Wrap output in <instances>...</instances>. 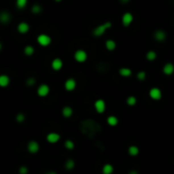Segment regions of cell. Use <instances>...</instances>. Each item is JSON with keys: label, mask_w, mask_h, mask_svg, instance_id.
Wrapping results in <instances>:
<instances>
[{"label": "cell", "mask_w": 174, "mask_h": 174, "mask_svg": "<svg viewBox=\"0 0 174 174\" xmlns=\"http://www.w3.org/2000/svg\"><path fill=\"white\" fill-rule=\"evenodd\" d=\"M111 27H112L111 22H104V24H99V26H97V27L94 28V30H93V36L96 37V38L102 37L105 33H106V31H108Z\"/></svg>", "instance_id": "obj_1"}, {"label": "cell", "mask_w": 174, "mask_h": 174, "mask_svg": "<svg viewBox=\"0 0 174 174\" xmlns=\"http://www.w3.org/2000/svg\"><path fill=\"white\" fill-rule=\"evenodd\" d=\"M37 42L40 46L42 47H48L49 45L52 42V39H51L50 36L46 34H40L38 37H37Z\"/></svg>", "instance_id": "obj_2"}, {"label": "cell", "mask_w": 174, "mask_h": 174, "mask_svg": "<svg viewBox=\"0 0 174 174\" xmlns=\"http://www.w3.org/2000/svg\"><path fill=\"white\" fill-rule=\"evenodd\" d=\"M73 57H74V59H75V61H76V62L82 63V62H85V61L88 59V54H87V52H86L85 50L80 49V50L75 51Z\"/></svg>", "instance_id": "obj_3"}, {"label": "cell", "mask_w": 174, "mask_h": 174, "mask_svg": "<svg viewBox=\"0 0 174 174\" xmlns=\"http://www.w3.org/2000/svg\"><path fill=\"white\" fill-rule=\"evenodd\" d=\"M94 108H95V110H96L97 113H100V114L104 113L105 110H106V103H105L104 100L98 99L95 101Z\"/></svg>", "instance_id": "obj_4"}, {"label": "cell", "mask_w": 174, "mask_h": 174, "mask_svg": "<svg viewBox=\"0 0 174 174\" xmlns=\"http://www.w3.org/2000/svg\"><path fill=\"white\" fill-rule=\"evenodd\" d=\"M132 22H133L132 13H130V12H125V13H123V15L121 17V22L123 24V27L125 28L129 27L132 24Z\"/></svg>", "instance_id": "obj_5"}, {"label": "cell", "mask_w": 174, "mask_h": 174, "mask_svg": "<svg viewBox=\"0 0 174 174\" xmlns=\"http://www.w3.org/2000/svg\"><path fill=\"white\" fill-rule=\"evenodd\" d=\"M149 96L151 97V99L155 100V101H159L162 98V91L159 88H152L149 92Z\"/></svg>", "instance_id": "obj_6"}, {"label": "cell", "mask_w": 174, "mask_h": 174, "mask_svg": "<svg viewBox=\"0 0 174 174\" xmlns=\"http://www.w3.org/2000/svg\"><path fill=\"white\" fill-rule=\"evenodd\" d=\"M49 93H50V88L48 85H45V84L39 86L37 89V94L39 97H46L49 95Z\"/></svg>", "instance_id": "obj_7"}, {"label": "cell", "mask_w": 174, "mask_h": 174, "mask_svg": "<svg viewBox=\"0 0 174 174\" xmlns=\"http://www.w3.org/2000/svg\"><path fill=\"white\" fill-rule=\"evenodd\" d=\"M60 138H61L60 134H59V133H57V132H50V133H48V134H47V136H46V140H47V142H48L49 144L58 143V142L60 140Z\"/></svg>", "instance_id": "obj_8"}, {"label": "cell", "mask_w": 174, "mask_h": 174, "mask_svg": "<svg viewBox=\"0 0 174 174\" xmlns=\"http://www.w3.org/2000/svg\"><path fill=\"white\" fill-rule=\"evenodd\" d=\"M39 150H40V146H39L38 142H36V140L29 142V144H28V151L31 154H36V153L39 152Z\"/></svg>", "instance_id": "obj_9"}, {"label": "cell", "mask_w": 174, "mask_h": 174, "mask_svg": "<svg viewBox=\"0 0 174 174\" xmlns=\"http://www.w3.org/2000/svg\"><path fill=\"white\" fill-rule=\"evenodd\" d=\"M167 38V35L163 30H157L154 33V39L157 42H164Z\"/></svg>", "instance_id": "obj_10"}, {"label": "cell", "mask_w": 174, "mask_h": 174, "mask_svg": "<svg viewBox=\"0 0 174 174\" xmlns=\"http://www.w3.org/2000/svg\"><path fill=\"white\" fill-rule=\"evenodd\" d=\"M64 88H65V90L68 91V92L73 91L76 88V82H75V80H73V78H68V80H66V82H64Z\"/></svg>", "instance_id": "obj_11"}, {"label": "cell", "mask_w": 174, "mask_h": 174, "mask_svg": "<svg viewBox=\"0 0 174 174\" xmlns=\"http://www.w3.org/2000/svg\"><path fill=\"white\" fill-rule=\"evenodd\" d=\"M163 73L165 75H172L174 73V65L172 63L168 62L166 64H164L163 66Z\"/></svg>", "instance_id": "obj_12"}, {"label": "cell", "mask_w": 174, "mask_h": 174, "mask_svg": "<svg viewBox=\"0 0 174 174\" xmlns=\"http://www.w3.org/2000/svg\"><path fill=\"white\" fill-rule=\"evenodd\" d=\"M11 20V14L7 11L0 12V22L1 24H8Z\"/></svg>", "instance_id": "obj_13"}, {"label": "cell", "mask_w": 174, "mask_h": 174, "mask_svg": "<svg viewBox=\"0 0 174 174\" xmlns=\"http://www.w3.org/2000/svg\"><path fill=\"white\" fill-rule=\"evenodd\" d=\"M17 31H18V33H20V34H27L28 32L30 31L29 24H27V22H19L18 26H17Z\"/></svg>", "instance_id": "obj_14"}, {"label": "cell", "mask_w": 174, "mask_h": 174, "mask_svg": "<svg viewBox=\"0 0 174 174\" xmlns=\"http://www.w3.org/2000/svg\"><path fill=\"white\" fill-rule=\"evenodd\" d=\"M10 84V78L6 74H0V88H6Z\"/></svg>", "instance_id": "obj_15"}, {"label": "cell", "mask_w": 174, "mask_h": 174, "mask_svg": "<svg viewBox=\"0 0 174 174\" xmlns=\"http://www.w3.org/2000/svg\"><path fill=\"white\" fill-rule=\"evenodd\" d=\"M63 66V62L60 58H55L53 59L52 63H51V67L53 68L54 70H60Z\"/></svg>", "instance_id": "obj_16"}, {"label": "cell", "mask_w": 174, "mask_h": 174, "mask_svg": "<svg viewBox=\"0 0 174 174\" xmlns=\"http://www.w3.org/2000/svg\"><path fill=\"white\" fill-rule=\"evenodd\" d=\"M118 72L122 77H129V76H131V74H132V70L128 67H121V68H119Z\"/></svg>", "instance_id": "obj_17"}, {"label": "cell", "mask_w": 174, "mask_h": 174, "mask_svg": "<svg viewBox=\"0 0 174 174\" xmlns=\"http://www.w3.org/2000/svg\"><path fill=\"white\" fill-rule=\"evenodd\" d=\"M127 152H128V154H129V156L135 157V156H138V153H140V149H138L136 146L132 145V146H130V147H128Z\"/></svg>", "instance_id": "obj_18"}, {"label": "cell", "mask_w": 174, "mask_h": 174, "mask_svg": "<svg viewBox=\"0 0 174 174\" xmlns=\"http://www.w3.org/2000/svg\"><path fill=\"white\" fill-rule=\"evenodd\" d=\"M73 113V110L71 107L69 106H65V107H63L62 108V115L63 117H65V118H69L70 116L72 115Z\"/></svg>", "instance_id": "obj_19"}, {"label": "cell", "mask_w": 174, "mask_h": 174, "mask_svg": "<svg viewBox=\"0 0 174 174\" xmlns=\"http://www.w3.org/2000/svg\"><path fill=\"white\" fill-rule=\"evenodd\" d=\"M105 47L108 51H114L116 49V42L113 40H107L105 42Z\"/></svg>", "instance_id": "obj_20"}, {"label": "cell", "mask_w": 174, "mask_h": 174, "mask_svg": "<svg viewBox=\"0 0 174 174\" xmlns=\"http://www.w3.org/2000/svg\"><path fill=\"white\" fill-rule=\"evenodd\" d=\"M113 171H114V167L112 166L111 164H109V163L105 164L104 166H103V168H102L103 174H112Z\"/></svg>", "instance_id": "obj_21"}, {"label": "cell", "mask_w": 174, "mask_h": 174, "mask_svg": "<svg viewBox=\"0 0 174 174\" xmlns=\"http://www.w3.org/2000/svg\"><path fill=\"white\" fill-rule=\"evenodd\" d=\"M107 123H108V125H110V126H116L118 124V118L114 115H110L108 118H107Z\"/></svg>", "instance_id": "obj_22"}, {"label": "cell", "mask_w": 174, "mask_h": 174, "mask_svg": "<svg viewBox=\"0 0 174 174\" xmlns=\"http://www.w3.org/2000/svg\"><path fill=\"white\" fill-rule=\"evenodd\" d=\"M146 58H147V60H149V61H154V60H156V58H157V53H156L154 50L148 51L147 55H146Z\"/></svg>", "instance_id": "obj_23"}, {"label": "cell", "mask_w": 174, "mask_h": 174, "mask_svg": "<svg viewBox=\"0 0 174 174\" xmlns=\"http://www.w3.org/2000/svg\"><path fill=\"white\" fill-rule=\"evenodd\" d=\"M34 52H35L34 47L31 46V45H28V46H26L24 49V53L27 56H32L33 54H34Z\"/></svg>", "instance_id": "obj_24"}, {"label": "cell", "mask_w": 174, "mask_h": 174, "mask_svg": "<svg viewBox=\"0 0 174 174\" xmlns=\"http://www.w3.org/2000/svg\"><path fill=\"white\" fill-rule=\"evenodd\" d=\"M28 1H29V0H15V5H16L17 8L22 9V8H24L27 6Z\"/></svg>", "instance_id": "obj_25"}, {"label": "cell", "mask_w": 174, "mask_h": 174, "mask_svg": "<svg viewBox=\"0 0 174 174\" xmlns=\"http://www.w3.org/2000/svg\"><path fill=\"white\" fill-rule=\"evenodd\" d=\"M136 98H135L134 96H129L126 98V104L128 105V106H134L135 104H136Z\"/></svg>", "instance_id": "obj_26"}, {"label": "cell", "mask_w": 174, "mask_h": 174, "mask_svg": "<svg viewBox=\"0 0 174 174\" xmlns=\"http://www.w3.org/2000/svg\"><path fill=\"white\" fill-rule=\"evenodd\" d=\"M32 12L34 13V14H39V13H41L42 10H43V8H42L41 5L39 4H34L33 6H32Z\"/></svg>", "instance_id": "obj_27"}, {"label": "cell", "mask_w": 174, "mask_h": 174, "mask_svg": "<svg viewBox=\"0 0 174 174\" xmlns=\"http://www.w3.org/2000/svg\"><path fill=\"white\" fill-rule=\"evenodd\" d=\"M75 166V162L72 159H68L65 162V168L67 170H72Z\"/></svg>", "instance_id": "obj_28"}, {"label": "cell", "mask_w": 174, "mask_h": 174, "mask_svg": "<svg viewBox=\"0 0 174 174\" xmlns=\"http://www.w3.org/2000/svg\"><path fill=\"white\" fill-rule=\"evenodd\" d=\"M64 147L67 149V150L71 151L74 149V143H73L72 140H66L65 142H64Z\"/></svg>", "instance_id": "obj_29"}, {"label": "cell", "mask_w": 174, "mask_h": 174, "mask_svg": "<svg viewBox=\"0 0 174 174\" xmlns=\"http://www.w3.org/2000/svg\"><path fill=\"white\" fill-rule=\"evenodd\" d=\"M146 77H147V73H146V71H138V72L136 73V78H138V80H140V82L145 80Z\"/></svg>", "instance_id": "obj_30"}, {"label": "cell", "mask_w": 174, "mask_h": 174, "mask_svg": "<svg viewBox=\"0 0 174 174\" xmlns=\"http://www.w3.org/2000/svg\"><path fill=\"white\" fill-rule=\"evenodd\" d=\"M34 85H36V78L34 77H30L27 80V86L28 87H33Z\"/></svg>", "instance_id": "obj_31"}, {"label": "cell", "mask_w": 174, "mask_h": 174, "mask_svg": "<svg viewBox=\"0 0 174 174\" xmlns=\"http://www.w3.org/2000/svg\"><path fill=\"white\" fill-rule=\"evenodd\" d=\"M15 119H16L17 122H22V121H24V119H26V117H24V113L16 114V117H15Z\"/></svg>", "instance_id": "obj_32"}, {"label": "cell", "mask_w": 174, "mask_h": 174, "mask_svg": "<svg viewBox=\"0 0 174 174\" xmlns=\"http://www.w3.org/2000/svg\"><path fill=\"white\" fill-rule=\"evenodd\" d=\"M28 172H29V170H28L27 167L20 166V168H19V173L20 174H28Z\"/></svg>", "instance_id": "obj_33"}, {"label": "cell", "mask_w": 174, "mask_h": 174, "mask_svg": "<svg viewBox=\"0 0 174 174\" xmlns=\"http://www.w3.org/2000/svg\"><path fill=\"white\" fill-rule=\"evenodd\" d=\"M121 1V3H123V4H125V3H128L130 0H120Z\"/></svg>", "instance_id": "obj_34"}, {"label": "cell", "mask_w": 174, "mask_h": 174, "mask_svg": "<svg viewBox=\"0 0 174 174\" xmlns=\"http://www.w3.org/2000/svg\"><path fill=\"white\" fill-rule=\"evenodd\" d=\"M1 49H2V44L0 43V51H1Z\"/></svg>", "instance_id": "obj_35"}, {"label": "cell", "mask_w": 174, "mask_h": 174, "mask_svg": "<svg viewBox=\"0 0 174 174\" xmlns=\"http://www.w3.org/2000/svg\"><path fill=\"white\" fill-rule=\"evenodd\" d=\"M56 2H60V1H62V0H55Z\"/></svg>", "instance_id": "obj_36"}]
</instances>
